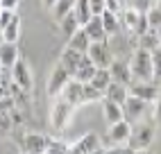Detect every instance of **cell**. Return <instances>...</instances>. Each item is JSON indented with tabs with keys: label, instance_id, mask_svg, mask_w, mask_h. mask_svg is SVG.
Instances as JSON below:
<instances>
[{
	"label": "cell",
	"instance_id": "6da1fadb",
	"mask_svg": "<svg viewBox=\"0 0 161 154\" xmlns=\"http://www.w3.org/2000/svg\"><path fill=\"white\" fill-rule=\"evenodd\" d=\"M154 136H157V125L154 123H147V120L134 123L132 125V136H130L125 147L136 150V152L138 150H150V145L154 143Z\"/></svg>",
	"mask_w": 161,
	"mask_h": 154
},
{
	"label": "cell",
	"instance_id": "7a4b0ae2",
	"mask_svg": "<svg viewBox=\"0 0 161 154\" xmlns=\"http://www.w3.org/2000/svg\"><path fill=\"white\" fill-rule=\"evenodd\" d=\"M130 68L134 82H152V52L143 48H134L130 57Z\"/></svg>",
	"mask_w": 161,
	"mask_h": 154
},
{
	"label": "cell",
	"instance_id": "3957f363",
	"mask_svg": "<svg viewBox=\"0 0 161 154\" xmlns=\"http://www.w3.org/2000/svg\"><path fill=\"white\" fill-rule=\"evenodd\" d=\"M73 116H75V107L70 102H66L64 97H55V102L50 107V125L52 129L57 131H66L73 123Z\"/></svg>",
	"mask_w": 161,
	"mask_h": 154
},
{
	"label": "cell",
	"instance_id": "277c9868",
	"mask_svg": "<svg viewBox=\"0 0 161 154\" xmlns=\"http://www.w3.org/2000/svg\"><path fill=\"white\" fill-rule=\"evenodd\" d=\"M120 23H123V30L127 32V34H134L136 39L138 36H143L145 32H150V23H147V16L141 14V12H136V9L132 7H125L123 9V14H120Z\"/></svg>",
	"mask_w": 161,
	"mask_h": 154
},
{
	"label": "cell",
	"instance_id": "5b68a950",
	"mask_svg": "<svg viewBox=\"0 0 161 154\" xmlns=\"http://www.w3.org/2000/svg\"><path fill=\"white\" fill-rule=\"evenodd\" d=\"M86 57L91 59V63L95 68H109L114 63V50H111V43L109 41H100V43H91V48L86 52Z\"/></svg>",
	"mask_w": 161,
	"mask_h": 154
},
{
	"label": "cell",
	"instance_id": "8992f818",
	"mask_svg": "<svg viewBox=\"0 0 161 154\" xmlns=\"http://www.w3.org/2000/svg\"><path fill=\"white\" fill-rule=\"evenodd\" d=\"M73 80V75L64 68L61 63H57L55 68H52V73H50V77H48V84H46V91H48V95L50 97H59L61 93H64V89H66V84Z\"/></svg>",
	"mask_w": 161,
	"mask_h": 154
},
{
	"label": "cell",
	"instance_id": "52a82bcc",
	"mask_svg": "<svg viewBox=\"0 0 161 154\" xmlns=\"http://www.w3.org/2000/svg\"><path fill=\"white\" fill-rule=\"evenodd\" d=\"M132 136V125L127 123V120H120V123H116V125H109V129H107V138H109L111 143V147H123L127 145V140H130Z\"/></svg>",
	"mask_w": 161,
	"mask_h": 154
},
{
	"label": "cell",
	"instance_id": "ba28073f",
	"mask_svg": "<svg viewBox=\"0 0 161 154\" xmlns=\"http://www.w3.org/2000/svg\"><path fill=\"white\" fill-rule=\"evenodd\" d=\"M12 82L18 84L25 93L32 91V70H30V66H27L25 59H18V61L12 66Z\"/></svg>",
	"mask_w": 161,
	"mask_h": 154
},
{
	"label": "cell",
	"instance_id": "9c48e42d",
	"mask_svg": "<svg viewBox=\"0 0 161 154\" xmlns=\"http://www.w3.org/2000/svg\"><path fill=\"white\" fill-rule=\"evenodd\" d=\"M48 143H50V138L46 134H41V131H30V134H25V138H23V152L25 154H46Z\"/></svg>",
	"mask_w": 161,
	"mask_h": 154
},
{
	"label": "cell",
	"instance_id": "30bf717a",
	"mask_svg": "<svg viewBox=\"0 0 161 154\" xmlns=\"http://www.w3.org/2000/svg\"><path fill=\"white\" fill-rule=\"evenodd\" d=\"M130 95H134V97H138V100H143V102H152L154 104V100L161 95L159 93V86L157 84H152V82H134L132 86H130Z\"/></svg>",
	"mask_w": 161,
	"mask_h": 154
},
{
	"label": "cell",
	"instance_id": "8fae6325",
	"mask_svg": "<svg viewBox=\"0 0 161 154\" xmlns=\"http://www.w3.org/2000/svg\"><path fill=\"white\" fill-rule=\"evenodd\" d=\"M98 147H102L98 134H95V131H89V134H84L80 140H75L73 145H68V154H91Z\"/></svg>",
	"mask_w": 161,
	"mask_h": 154
},
{
	"label": "cell",
	"instance_id": "7c38bea8",
	"mask_svg": "<svg viewBox=\"0 0 161 154\" xmlns=\"http://www.w3.org/2000/svg\"><path fill=\"white\" fill-rule=\"evenodd\" d=\"M109 73H111V80L118 84H125V86H132L134 77H132V68H130V61H125L120 57H116L114 63L109 66Z\"/></svg>",
	"mask_w": 161,
	"mask_h": 154
},
{
	"label": "cell",
	"instance_id": "4fadbf2b",
	"mask_svg": "<svg viewBox=\"0 0 161 154\" xmlns=\"http://www.w3.org/2000/svg\"><path fill=\"white\" fill-rule=\"evenodd\" d=\"M84 57H86V54H82V52H77V50H73V48L66 46V48L61 50V54H59V63H61L70 75H75V73H77V68L84 63Z\"/></svg>",
	"mask_w": 161,
	"mask_h": 154
},
{
	"label": "cell",
	"instance_id": "5bb4252c",
	"mask_svg": "<svg viewBox=\"0 0 161 154\" xmlns=\"http://www.w3.org/2000/svg\"><path fill=\"white\" fill-rule=\"evenodd\" d=\"M123 111H125V120H127V123H136V120L147 111V102L130 95V97H127V102L123 104Z\"/></svg>",
	"mask_w": 161,
	"mask_h": 154
},
{
	"label": "cell",
	"instance_id": "9a60e30c",
	"mask_svg": "<svg viewBox=\"0 0 161 154\" xmlns=\"http://www.w3.org/2000/svg\"><path fill=\"white\" fill-rule=\"evenodd\" d=\"M61 97H64L66 102H70L75 109L82 107V104H84V84L77 82V80H70V82L66 84V89H64Z\"/></svg>",
	"mask_w": 161,
	"mask_h": 154
},
{
	"label": "cell",
	"instance_id": "2e32d148",
	"mask_svg": "<svg viewBox=\"0 0 161 154\" xmlns=\"http://www.w3.org/2000/svg\"><path fill=\"white\" fill-rule=\"evenodd\" d=\"M84 32H86V36L91 39V43H100V41H109L104 32V25H102V16H93L86 25H84Z\"/></svg>",
	"mask_w": 161,
	"mask_h": 154
},
{
	"label": "cell",
	"instance_id": "e0dca14e",
	"mask_svg": "<svg viewBox=\"0 0 161 154\" xmlns=\"http://www.w3.org/2000/svg\"><path fill=\"white\" fill-rule=\"evenodd\" d=\"M102 116L107 120V125H116L125 120V111H123V104H116L111 100H102Z\"/></svg>",
	"mask_w": 161,
	"mask_h": 154
},
{
	"label": "cell",
	"instance_id": "ac0fdd59",
	"mask_svg": "<svg viewBox=\"0 0 161 154\" xmlns=\"http://www.w3.org/2000/svg\"><path fill=\"white\" fill-rule=\"evenodd\" d=\"M127 97H130V86L118 84V82H111L109 89L104 91V100H111V102H116V104H125Z\"/></svg>",
	"mask_w": 161,
	"mask_h": 154
},
{
	"label": "cell",
	"instance_id": "d6986e66",
	"mask_svg": "<svg viewBox=\"0 0 161 154\" xmlns=\"http://www.w3.org/2000/svg\"><path fill=\"white\" fill-rule=\"evenodd\" d=\"M102 25H104V32H107V36L114 39L118 34H123V23H120V16L114 14V12H107L102 14Z\"/></svg>",
	"mask_w": 161,
	"mask_h": 154
},
{
	"label": "cell",
	"instance_id": "ffe728a7",
	"mask_svg": "<svg viewBox=\"0 0 161 154\" xmlns=\"http://www.w3.org/2000/svg\"><path fill=\"white\" fill-rule=\"evenodd\" d=\"M18 46L16 43H5L3 41V46H0V63H3V68H9L12 70V66L18 61Z\"/></svg>",
	"mask_w": 161,
	"mask_h": 154
},
{
	"label": "cell",
	"instance_id": "44dd1931",
	"mask_svg": "<svg viewBox=\"0 0 161 154\" xmlns=\"http://www.w3.org/2000/svg\"><path fill=\"white\" fill-rule=\"evenodd\" d=\"M68 48H73V50H77V52H82V54H86L89 52V48H91V39L86 36V32H84V27H80L75 34L68 39V43H66Z\"/></svg>",
	"mask_w": 161,
	"mask_h": 154
},
{
	"label": "cell",
	"instance_id": "7402d4cb",
	"mask_svg": "<svg viewBox=\"0 0 161 154\" xmlns=\"http://www.w3.org/2000/svg\"><path fill=\"white\" fill-rule=\"evenodd\" d=\"M75 16H77V23L80 27H84L89 23V20L93 18V12H91V5H89V0H77V5H75Z\"/></svg>",
	"mask_w": 161,
	"mask_h": 154
},
{
	"label": "cell",
	"instance_id": "603a6c76",
	"mask_svg": "<svg viewBox=\"0 0 161 154\" xmlns=\"http://www.w3.org/2000/svg\"><path fill=\"white\" fill-rule=\"evenodd\" d=\"M136 48H143V50H147V52H154L157 48H161V41H159V36H157V32L150 30V32H145L143 36H138V46H136Z\"/></svg>",
	"mask_w": 161,
	"mask_h": 154
},
{
	"label": "cell",
	"instance_id": "cb8c5ba5",
	"mask_svg": "<svg viewBox=\"0 0 161 154\" xmlns=\"http://www.w3.org/2000/svg\"><path fill=\"white\" fill-rule=\"evenodd\" d=\"M111 82H114V80H111L109 68H98V70H95V77L91 80V84H93L98 91H102V93L109 89V84H111Z\"/></svg>",
	"mask_w": 161,
	"mask_h": 154
},
{
	"label": "cell",
	"instance_id": "d4e9b609",
	"mask_svg": "<svg viewBox=\"0 0 161 154\" xmlns=\"http://www.w3.org/2000/svg\"><path fill=\"white\" fill-rule=\"evenodd\" d=\"M20 23H23V20H20V16L16 14V18L12 20V25L3 30V41H5V43H18V36H20Z\"/></svg>",
	"mask_w": 161,
	"mask_h": 154
},
{
	"label": "cell",
	"instance_id": "484cf974",
	"mask_svg": "<svg viewBox=\"0 0 161 154\" xmlns=\"http://www.w3.org/2000/svg\"><path fill=\"white\" fill-rule=\"evenodd\" d=\"M59 27H61V34L66 36V39H70L75 32L80 30V23H77V16L75 14H68L66 18H61L59 20Z\"/></svg>",
	"mask_w": 161,
	"mask_h": 154
},
{
	"label": "cell",
	"instance_id": "4316f807",
	"mask_svg": "<svg viewBox=\"0 0 161 154\" xmlns=\"http://www.w3.org/2000/svg\"><path fill=\"white\" fill-rule=\"evenodd\" d=\"M75 5H77V0H59L57 7L52 9V12H55V18L61 20V18H66L68 14H73L75 12Z\"/></svg>",
	"mask_w": 161,
	"mask_h": 154
},
{
	"label": "cell",
	"instance_id": "83f0119b",
	"mask_svg": "<svg viewBox=\"0 0 161 154\" xmlns=\"http://www.w3.org/2000/svg\"><path fill=\"white\" fill-rule=\"evenodd\" d=\"M95 66L93 63H89V66H80L77 68V73L73 75V80H77V82H82V84H91V80L95 77Z\"/></svg>",
	"mask_w": 161,
	"mask_h": 154
},
{
	"label": "cell",
	"instance_id": "f1b7e54d",
	"mask_svg": "<svg viewBox=\"0 0 161 154\" xmlns=\"http://www.w3.org/2000/svg\"><path fill=\"white\" fill-rule=\"evenodd\" d=\"M152 84L161 89V48L152 52Z\"/></svg>",
	"mask_w": 161,
	"mask_h": 154
},
{
	"label": "cell",
	"instance_id": "f546056e",
	"mask_svg": "<svg viewBox=\"0 0 161 154\" xmlns=\"http://www.w3.org/2000/svg\"><path fill=\"white\" fill-rule=\"evenodd\" d=\"M104 100V93L98 91L93 84H84V104H89V102H102Z\"/></svg>",
	"mask_w": 161,
	"mask_h": 154
},
{
	"label": "cell",
	"instance_id": "4dcf8cb0",
	"mask_svg": "<svg viewBox=\"0 0 161 154\" xmlns=\"http://www.w3.org/2000/svg\"><path fill=\"white\" fill-rule=\"evenodd\" d=\"M46 154H68V143H64V140H57V138H50Z\"/></svg>",
	"mask_w": 161,
	"mask_h": 154
},
{
	"label": "cell",
	"instance_id": "1f68e13d",
	"mask_svg": "<svg viewBox=\"0 0 161 154\" xmlns=\"http://www.w3.org/2000/svg\"><path fill=\"white\" fill-rule=\"evenodd\" d=\"M127 7H132L141 14H147L150 9L154 7V0H127Z\"/></svg>",
	"mask_w": 161,
	"mask_h": 154
},
{
	"label": "cell",
	"instance_id": "d6a6232c",
	"mask_svg": "<svg viewBox=\"0 0 161 154\" xmlns=\"http://www.w3.org/2000/svg\"><path fill=\"white\" fill-rule=\"evenodd\" d=\"M16 125H14V118H12V111H0V131H12Z\"/></svg>",
	"mask_w": 161,
	"mask_h": 154
},
{
	"label": "cell",
	"instance_id": "836d02e7",
	"mask_svg": "<svg viewBox=\"0 0 161 154\" xmlns=\"http://www.w3.org/2000/svg\"><path fill=\"white\" fill-rule=\"evenodd\" d=\"M147 16V23H150V30H157L161 25V9L159 7H152L150 12L145 14Z\"/></svg>",
	"mask_w": 161,
	"mask_h": 154
},
{
	"label": "cell",
	"instance_id": "e575fe53",
	"mask_svg": "<svg viewBox=\"0 0 161 154\" xmlns=\"http://www.w3.org/2000/svg\"><path fill=\"white\" fill-rule=\"evenodd\" d=\"M89 5H91L93 16H102L107 12V0H89Z\"/></svg>",
	"mask_w": 161,
	"mask_h": 154
},
{
	"label": "cell",
	"instance_id": "d590c367",
	"mask_svg": "<svg viewBox=\"0 0 161 154\" xmlns=\"http://www.w3.org/2000/svg\"><path fill=\"white\" fill-rule=\"evenodd\" d=\"M14 18H16V12H7V9H5L3 16H0V32H3L5 27L12 25V20H14Z\"/></svg>",
	"mask_w": 161,
	"mask_h": 154
},
{
	"label": "cell",
	"instance_id": "8d00e7d4",
	"mask_svg": "<svg viewBox=\"0 0 161 154\" xmlns=\"http://www.w3.org/2000/svg\"><path fill=\"white\" fill-rule=\"evenodd\" d=\"M107 9L120 16V14H123V9H125V3H123V0H107Z\"/></svg>",
	"mask_w": 161,
	"mask_h": 154
},
{
	"label": "cell",
	"instance_id": "74e56055",
	"mask_svg": "<svg viewBox=\"0 0 161 154\" xmlns=\"http://www.w3.org/2000/svg\"><path fill=\"white\" fill-rule=\"evenodd\" d=\"M0 7H3V9H7V12H16V14H18L20 0H0Z\"/></svg>",
	"mask_w": 161,
	"mask_h": 154
},
{
	"label": "cell",
	"instance_id": "f35d334b",
	"mask_svg": "<svg viewBox=\"0 0 161 154\" xmlns=\"http://www.w3.org/2000/svg\"><path fill=\"white\" fill-rule=\"evenodd\" d=\"M152 118H154V125L161 127V95L154 100V111H152Z\"/></svg>",
	"mask_w": 161,
	"mask_h": 154
},
{
	"label": "cell",
	"instance_id": "ab89813d",
	"mask_svg": "<svg viewBox=\"0 0 161 154\" xmlns=\"http://www.w3.org/2000/svg\"><path fill=\"white\" fill-rule=\"evenodd\" d=\"M123 150H125V147H116V145H114V147H109V150H107L104 154H123Z\"/></svg>",
	"mask_w": 161,
	"mask_h": 154
},
{
	"label": "cell",
	"instance_id": "60d3db41",
	"mask_svg": "<svg viewBox=\"0 0 161 154\" xmlns=\"http://www.w3.org/2000/svg\"><path fill=\"white\" fill-rule=\"evenodd\" d=\"M57 3H59V0H43V5H46L48 9H55V7H57Z\"/></svg>",
	"mask_w": 161,
	"mask_h": 154
},
{
	"label": "cell",
	"instance_id": "b9f144b4",
	"mask_svg": "<svg viewBox=\"0 0 161 154\" xmlns=\"http://www.w3.org/2000/svg\"><path fill=\"white\" fill-rule=\"evenodd\" d=\"M123 154H136V150H130V147H125V150H123Z\"/></svg>",
	"mask_w": 161,
	"mask_h": 154
},
{
	"label": "cell",
	"instance_id": "7bdbcfd3",
	"mask_svg": "<svg viewBox=\"0 0 161 154\" xmlns=\"http://www.w3.org/2000/svg\"><path fill=\"white\" fill-rule=\"evenodd\" d=\"M104 152H107L104 147H98V150H95V152H91V154H104Z\"/></svg>",
	"mask_w": 161,
	"mask_h": 154
},
{
	"label": "cell",
	"instance_id": "ee69618b",
	"mask_svg": "<svg viewBox=\"0 0 161 154\" xmlns=\"http://www.w3.org/2000/svg\"><path fill=\"white\" fill-rule=\"evenodd\" d=\"M136 154H152V152H150V150H138Z\"/></svg>",
	"mask_w": 161,
	"mask_h": 154
},
{
	"label": "cell",
	"instance_id": "f6af8a7d",
	"mask_svg": "<svg viewBox=\"0 0 161 154\" xmlns=\"http://www.w3.org/2000/svg\"><path fill=\"white\" fill-rule=\"evenodd\" d=\"M154 32H157V36H159V41H161V25H159V27H157Z\"/></svg>",
	"mask_w": 161,
	"mask_h": 154
},
{
	"label": "cell",
	"instance_id": "bcb514c9",
	"mask_svg": "<svg viewBox=\"0 0 161 154\" xmlns=\"http://www.w3.org/2000/svg\"><path fill=\"white\" fill-rule=\"evenodd\" d=\"M0 46H3V32H0Z\"/></svg>",
	"mask_w": 161,
	"mask_h": 154
},
{
	"label": "cell",
	"instance_id": "7dc6e473",
	"mask_svg": "<svg viewBox=\"0 0 161 154\" xmlns=\"http://www.w3.org/2000/svg\"><path fill=\"white\" fill-rule=\"evenodd\" d=\"M3 12H5V9H3V7H0V16H3Z\"/></svg>",
	"mask_w": 161,
	"mask_h": 154
},
{
	"label": "cell",
	"instance_id": "c3c4849f",
	"mask_svg": "<svg viewBox=\"0 0 161 154\" xmlns=\"http://www.w3.org/2000/svg\"><path fill=\"white\" fill-rule=\"evenodd\" d=\"M157 7H159V9H161V0H159V5H157Z\"/></svg>",
	"mask_w": 161,
	"mask_h": 154
},
{
	"label": "cell",
	"instance_id": "681fc988",
	"mask_svg": "<svg viewBox=\"0 0 161 154\" xmlns=\"http://www.w3.org/2000/svg\"><path fill=\"white\" fill-rule=\"evenodd\" d=\"M0 68H3V63H0Z\"/></svg>",
	"mask_w": 161,
	"mask_h": 154
},
{
	"label": "cell",
	"instance_id": "f907efd6",
	"mask_svg": "<svg viewBox=\"0 0 161 154\" xmlns=\"http://www.w3.org/2000/svg\"><path fill=\"white\" fill-rule=\"evenodd\" d=\"M20 154H25V152H20Z\"/></svg>",
	"mask_w": 161,
	"mask_h": 154
}]
</instances>
